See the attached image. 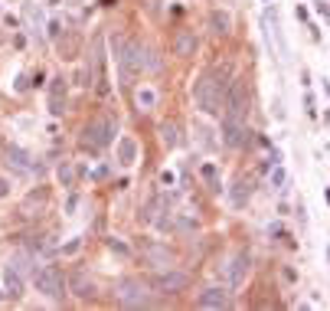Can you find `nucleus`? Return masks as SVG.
I'll return each instance as SVG.
<instances>
[{
	"mask_svg": "<svg viewBox=\"0 0 330 311\" xmlns=\"http://www.w3.org/2000/svg\"><path fill=\"white\" fill-rule=\"evenodd\" d=\"M245 118H248V92H245L242 79H236V82H229L226 105H222V141H226L229 148L248 144Z\"/></svg>",
	"mask_w": 330,
	"mask_h": 311,
	"instance_id": "nucleus-1",
	"label": "nucleus"
},
{
	"mask_svg": "<svg viewBox=\"0 0 330 311\" xmlns=\"http://www.w3.org/2000/svg\"><path fill=\"white\" fill-rule=\"evenodd\" d=\"M229 69H209L200 82L193 85V102L203 115H222V105H226V92H229V82H226Z\"/></svg>",
	"mask_w": 330,
	"mask_h": 311,
	"instance_id": "nucleus-2",
	"label": "nucleus"
},
{
	"mask_svg": "<svg viewBox=\"0 0 330 311\" xmlns=\"http://www.w3.org/2000/svg\"><path fill=\"white\" fill-rule=\"evenodd\" d=\"M111 49H114V59H118V69H121L124 82H134V79L147 69V56H144V46H141V43L114 36L111 40Z\"/></svg>",
	"mask_w": 330,
	"mask_h": 311,
	"instance_id": "nucleus-3",
	"label": "nucleus"
},
{
	"mask_svg": "<svg viewBox=\"0 0 330 311\" xmlns=\"http://www.w3.org/2000/svg\"><path fill=\"white\" fill-rule=\"evenodd\" d=\"M33 285H36V291H43L46 298L62 301V295L69 291V279L62 275L59 265H40V269H33Z\"/></svg>",
	"mask_w": 330,
	"mask_h": 311,
	"instance_id": "nucleus-4",
	"label": "nucleus"
},
{
	"mask_svg": "<svg viewBox=\"0 0 330 311\" xmlns=\"http://www.w3.org/2000/svg\"><path fill=\"white\" fill-rule=\"evenodd\" d=\"M111 138H114V124L108 118H95L82 128L79 144H82V151H88V154H98V151H105L111 144Z\"/></svg>",
	"mask_w": 330,
	"mask_h": 311,
	"instance_id": "nucleus-5",
	"label": "nucleus"
},
{
	"mask_svg": "<svg viewBox=\"0 0 330 311\" xmlns=\"http://www.w3.org/2000/svg\"><path fill=\"white\" fill-rule=\"evenodd\" d=\"M114 295H118V305H124V308H147L150 305L147 285L141 279H121L114 285Z\"/></svg>",
	"mask_w": 330,
	"mask_h": 311,
	"instance_id": "nucleus-6",
	"label": "nucleus"
},
{
	"mask_svg": "<svg viewBox=\"0 0 330 311\" xmlns=\"http://www.w3.org/2000/svg\"><path fill=\"white\" fill-rule=\"evenodd\" d=\"M150 285H154L157 291H164V295H177V291H183L186 285H190V275L173 269V265H167V269H160L154 279H150Z\"/></svg>",
	"mask_w": 330,
	"mask_h": 311,
	"instance_id": "nucleus-7",
	"label": "nucleus"
},
{
	"mask_svg": "<svg viewBox=\"0 0 330 311\" xmlns=\"http://www.w3.org/2000/svg\"><path fill=\"white\" fill-rule=\"evenodd\" d=\"M4 157H7V167H10L13 174H23V177H30L33 171H43V167H40V164L30 157V151H23L20 144H7Z\"/></svg>",
	"mask_w": 330,
	"mask_h": 311,
	"instance_id": "nucleus-8",
	"label": "nucleus"
},
{
	"mask_svg": "<svg viewBox=\"0 0 330 311\" xmlns=\"http://www.w3.org/2000/svg\"><path fill=\"white\" fill-rule=\"evenodd\" d=\"M248 269H252V255H248V252H236L232 262H229V269H226L229 288H239V285H242L245 275H248Z\"/></svg>",
	"mask_w": 330,
	"mask_h": 311,
	"instance_id": "nucleus-9",
	"label": "nucleus"
},
{
	"mask_svg": "<svg viewBox=\"0 0 330 311\" xmlns=\"http://www.w3.org/2000/svg\"><path fill=\"white\" fill-rule=\"evenodd\" d=\"M69 291H72L75 298H82V301H88V298H95V282L88 279V275L79 269V272H72L69 275Z\"/></svg>",
	"mask_w": 330,
	"mask_h": 311,
	"instance_id": "nucleus-10",
	"label": "nucleus"
},
{
	"mask_svg": "<svg viewBox=\"0 0 330 311\" xmlns=\"http://www.w3.org/2000/svg\"><path fill=\"white\" fill-rule=\"evenodd\" d=\"M66 112V79L56 76L49 82V115H62Z\"/></svg>",
	"mask_w": 330,
	"mask_h": 311,
	"instance_id": "nucleus-11",
	"label": "nucleus"
},
{
	"mask_svg": "<svg viewBox=\"0 0 330 311\" xmlns=\"http://www.w3.org/2000/svg\"><path fill=\"white\" fill-rule=\"evenodd\" d=\"M46 200H49V190H46V187H36V190H30L26 200L20 203V213H23V216H33V210H36V216H40V210L46 207Z\"/></svg>",
	"mask_w": 330,
	"mask_h": 311,
	"instance_id": "nucleus-12",
	"label": "nucleus"
},
{
	"mask_svg": "<svg viewBox=\"0 0 330 311\" xmlns=\"http://www.w3.org/2000/svg\"><path fill=\"white\" fill-rule=\"evenodd\" d=\"M56 46H59V59H75L82 40H79V33H72V30H62V36L56 40Z\"/></svg>",
	"mask_w": 330,
	"mask_h": 311,
	"instance_id": "nucleus-13",
	"label": "nucleus"
},
{
	"mask_svg": "<svg viewBox=\"0 0 330 311\" xmlns=\"http://www.w3.org/2000/svg\"><path fill=\"white\" fill-rule=\"evenodd\" d=\"M196 305L200 308H229V291L226 288H206V291H200Z\"/></svg>",
	"mask_w": 330,
	"mask_h": 311,
	"instance_id": "nucleus-14",
	"label": "nucleus"
},
{
	"mask_svg": "<svg viewBox=\"0 0 330 311\" xmlns=\"http://www.w3.org/2000/svg\"><path fill=\"white\" fill-rule=\"evenodd\" d=\"M23 26H26V33H30V36L40 40V30H43V10H40L36 4H23Z\"/></svg>",
	"mask_w": 330,
	"mask_h": 311,
	"instance_id": "nucleus-15",
	"label": "nucleus"
},
{
	"mask_svg": "<svg viewBox=\"0 0 330 311\" xmlns=\"http://www.w3.org/2000/svg\"><path fill=\"white\" fill-rule=\"evenodd\" d=\"M173 52L177 56H193L196 52V36H193V30H180L177 33V40H173Z\"/></svg>",
	"mask_w": 330,
	"mask_h": 311,
	"instance_id": "nucleus-16",
	"label": "nucleus"
},
{
	"mask_svg": "<svg viewBox=\"0 0 330 311\" xmlns=\"http://www.w3.org/2000/svg\"><path fill=\"white\" fill-rule=\"evenodd\" d=\"M248 197H252V180H248V177H239L232 193H229V200H232V207H245Z\"/></svg>",
	"mask_w": 330,
	"mask_h": 311,
	"instance_id": "nucleus-17",
	"label": "nucleus"
},
{
	"mask_svg": "<svg viewBox=\"0 0 330 311\" xmlns=\"http://www.w3.org/2000/svg\"><path fill=\"white\" fill-rule=\"evenodd\" d=\"M4 285H7V298H23V275L20 272H13L10 265H7V272H4Z\"/></svg>",
	"mask_w": 330,
	"mask_h": 311,
	"instance_id": "nucleus-18",
	"label": "nucleus"
},
{
	"mask_svg": "<svg viewBox=\"0 0 330 311\" xmlns=\"http://www.w3.org/2000/svg\"><path fill=\"white\" fill-rule=\"evenodd\" d=\"M134 157H138V144H134V138H121V141H118V164L131 167V164H134Z\"/></svg>",
	"mask_w": 330,
	"mask_h": 311,
	"instance_id": "nucleus-19",
	"label": "nucleus"
},
{
	"mask_svg": "<svg viewBox=\"0 0 330 311\" xmlns=\"http://www.w3.org/2000/svg\"><path fill=\"white\" fill-rule=\"evenodd\" d=\"M7 265H10L13 272H20L23 279H26V275L33 279V269H36V265H33V259H30L26 252H16V255H10V262H7Z\"/></svg>",
	"mask_w": 330,
	"mask_h": 311,
	"instance_id": "nucleus-20",
	"label": "nucleus"
},
{
	"mask_svg": "<svg viewBox=\"0 0 330 311\" xmlns=\"http://www.w3.org/2000/svg\"><path fill=\"white\" fill-rule=\"evenodd\" d=\"M144 255L154 265H160V269H167V265H170V252H167L164 246H157V243H150V246H144Z\"/></svg>",
	"mask_w": 330,
	"mask_h": 311,
	"instance_id": "nucleus-21",
	"label": "nucleus"
},
{
	"mask_svg": "<svg viewBox=\"0 0 330 311\" xmlns=\"http://www.w3.org/2000/svg\"><path fill=\"white\" fill-rule=\"evenodd\" d=\"M134 102H138V108H141V112H150V108L157 105V92H154L150 85H141L138 92H134Z\"/></svg>",
	"mask_w": 330,
	"mask_h": 311,
	"instance_id": "nucleus-22",
	"label": "nucleus"
},
{
	"mask_svg": "<svg viewBox=\"0 0 330 311\" xmlns=\"http://www.w3.org/2000/svg\"><path fill=\"white\" fill-rule=\"evenodd\" d=\"M160 141H164L167 148H177L180 144V128H177L173 121H164L160 124Z\"/></svg>",
	"mask_w": 330,
	"mask_h": 311,
	"instance_id": "nucleus-23",
	"label": "nucleus"
},
{
	"mask_svg": "<svg viewBox=\"0 0 330 311\" xmlns=\"http://www.w3.org/2000/svg\"><path fill=\"white\" fill-rule=\"evenodd\" d=\"M160 210H164V197H154V200H147V203H144V210H141V223H154Z\"/></svg>",
	"mask_w": 330,
	"mask_h": 311,
	"instance_id": "nucleus-24",
	"label": "nucleus"
},
{
	"mask_svg": "<svg viewBox=\"0 0 330 311\" xmlns=\"http://www.w3.org/2000/svg\"><path fill=\"white\" fill-rule=\"evenodd\" d=\"M209 30L216 33V36H226V33H229V16L222 10H212L209 13Z\"/></svg>",
	"mask_w": 330,
	"mask_h": 311,
	"instance_id": "nucleus-25",
	"label": "nucleus"
},
{
	"mask_svg": "<svg viewBox=\"0 0 330 311\" xmlns=\"http://www.w3.org/2000/svg\"><path fill=\"white\" fill-rule=\"evenodd\" d=\"M200 174H203V180L209 184V190H216V193H219V167H216V164H203V167H200Z\"/></svg>",
	"mask_w": 330,
	"mask_h": 311,
	"instance_id": "nucleus-26",
	"label": "nucleus"
},
{
	"mask_svg": "<svg viewBox=\"0 0 330 311\" xmlns=\"http://www.w3.org/2000/svg\"><path fill=\"white\" fill-rule=\"evenodd\" d=\"M56 174H59V180H62V187H75V167L69 164V161H62Z\"/></svg>",
	"mask_w": 330,
	"mask_h": 311,
	"instance_id": "nucleus-27",
	"label": "nucleus"
},
{
	"mask_svg": "<svg viewBox=\"0 0 330 311\" xmlns=\"http://www.w3.org/2000/svg\"><path fill=\"white\" fill-rule=\"evenodd\" d=\"M82 243H85V239H82V236H72V239H69V243H66V246H59V252H62V255H75V252H79V249H82Z\"/></svg>",
	"mask_w": 330,
	"mask_h": 311,
	"instance_id": "nucleus-28",
	"label": "nucleus"
},
{
	"mask_svg": "<svg viewBox=\"0 0 330 311\" xmlns=\"http://www.w3.org/2000/svg\"><path fill=\"white\" fill-rule=\"evenodd\" d=\"M173 229H177V233H190V229H196V219H190V216H180V219L173 223Z\"/></svg>",
	"mask_w": 330,
	"mask_h": 311,
	"instance_id": "nucleus-29",
	"label": "nucleus"
},
{
	"mask_svg": "<svg viewBox=\"0 0 330 311\" xmlns=\"http://www.w3.org/2000/svg\"><path fill=\"white\" fill-rule=\"evenodd\" d=\"M95 82V79H92V72H88V69H79V72H75V85H82V88H88V85H92Z\"/></svg>",
	"mask_w": 330,
	"mask_h": 311,
	"instance_id": "nucleus-30",
	"label": "nucleus"
},
{
	"mask_svg": "<svg viewBox=\"0 0 330 311\" xmlns=\"http://www.w3.org/2000/svg\"><path fill=\"white\" fill-rule=\"evenodd\" d=\"M62 30H66V26H62V20H49V26H46L49 40H59V36H62Z\"/></svg>",
	"mask_w": 330,
	"mask_h": 311,
	"instance_id": "nucleus-31",
	"label": "nucleus"
},
{
	"mask_svg": "<svg viewBox=\"0 0 330 311\" xmlns=\"http://www.w3.org/2000/svg\"><path fill=\"white\" fill-rule=\"evenodd\" d=\"M284 180H288V177H284V171H281L278 164H275V171H271V184H275V187H284Z\"/></svg>",
	"mask_w": 330,
	"mask_h": 311,
	"instance_id": "nucleus-32",
	"label": "nucleus"
},
{
	"mask_svg": "<svg viewBox=\"0 0 330 311\" xmlns=\"http://www.w3.org/2000/svg\"><path fill=\"white\" fill-rule=\"evenodd\" d=\"M30 79H33V76H26V72H23V76H16V92H26V88L33 85Z\"/></svg>",
	"mask_w": 330,
	"mask_h": 311,
	"instance_id": "nucleus-33",
	"label": "nucleus"
},
{
	"mask_svg": "<svg viewBox=\"0 0 330 311\" xmlns=\"http://www.w3.org/2000/svg\"><path fill=\"white\" fill-rule=\"evenodd\" d=\"M108 246H111V252H118V255H131V249L124 246V243H118V239H111Z\"/></svg>",
	"mask_w": 330,
	"mask_h": 311,
	"instance_id": "nucleus-34",
	"label": "nucleus"
},
{
	"mask_svg": "<svg viewBox=\"0 0 330 311\" xmlns=\"http://www.w3.org/2000/svg\"><path fill=\"white\" fill-rule=\"evenodd\" d=\"M79 203H82V200H79V193H72V197L66 200V213H69V216H72V213L79 210Z\"/></svg>",
	"mask_w": 330,
	"mask_h": 311,
	"instance_id": "nucleus-35",
	"label": "nucleus"
},
{
	"mask_svg": "<svg viewBox=\"0 0 330 311\" xmlns=\"http://www.w3.org/2000/svg\"><path fill=\"white\" fill-rule=\"evenodd\" d=\"M4 197H10V180L0 177V200H4Z\"/></svg>",
	"mask_w": 330,
	"mask_h": 311,
	"instance_id": "nucleus-36",
	"label": "nucleus"
},
{
	"mask_svg": "<svg viewBox=\"0 0 330 311\" xmlns=\"http://www.w3.org/2000/svg\"><path fill=\"white\" fill-rule=\"evenodd\" d=\"M4 23H7V26H10V30H16V26H20V20H16V16H10V13H7V16H4Z\"/></svg>",
	"mask_w": 330,
	"mask_h": 311,
	"instance_id": "nucleus-37",
	"label": "nucleus"
},
{
	"mask_svg": "<svg viewBox=\"0 0 330 311\" xmlns=\"http://www.w3.org/2000/svg\"><path fill=\"white\" fill-rule=\"evenodd\" d=\"M102 4H105V7H111V0H102Z\"/></svg>",
	"mask_w": 330,
	"mask_h": 311,
	"instance_id": "nucleus-38",
	"label": "nucleus"
},
{
	"mask_svg": "<svg viewBox=\"0 0 330 311\" xmlns=\"http://www.w3.org/2000/svg\"><path fill=\"white\" fill-rule=\"evenodd\" d=\"M0 43H4V30H0Z\"/></svg>",
	"mask_w": 330,
	"mask_h": 311,
	"instance_id": "nucleus-39",
	"label": "nucleus"
}]
</instances>
